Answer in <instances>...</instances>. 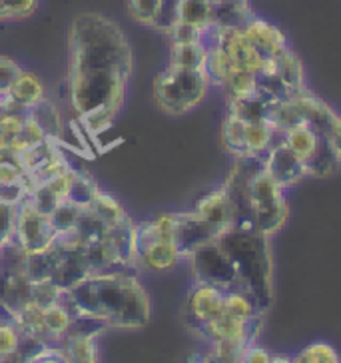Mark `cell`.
I'll list each match as a JSON object with an SVG mask.
<instances>
[{
    "label": "cell",
    "mask_w": 341,
    "mask_h": 363,
    "mask_svg": "<svg viewBox=\"0 0 341 363\" xmlns=\"http://www.w3.org/2000/svg\"><path fill=\"white\" fill-rule=\"evenodd\" d=\"M68 96L88 132L116 120L132 76V48L124 30L102 14H78L70 26Z\"/></svg>",
    "instance_id": "cell-1"
},
{
    "label": "cell",
    "mask_w": 341,
    "mask_h": 363,
    "mask_svg": "<svg viewBox=\"0 0 341 363\" xmlns=\"http://www.w3.org/2000/svg\"><path fill=\"white\" fill-rule=\"evenodd\" d=\"M60 301L74 318H92L104 328L138 330L152 315L148 291L128 269L90 274L66 289Z\"/></svg>",
    "instance_id": "cell-2"
},
{
    "label": "cell",
    "mask_w": 341,
    "mask_h": 363,
    "mask_svg": "<svg viewBox=\"0 0 341 363\" xmlns=\"http://www.w3.org/2000/svg\"><path fill=\"white\" fill-rule=\"evenodd\" d=\"M237 274V289L250 294L264 311L272 299V256L267 235L256 230L228 228L218 235Z\"/></svg>",
    "instance_id": "cell-3"
},
{
    "label": "cell",
    "mask_w": 341,
    "mask_h": 363,
    "mask_svg": "<svg viewBox=\"0 0 341 363\" xmlns=\"http://www.w3.org/2000/svg\"><path fill=\"white\" fill-rule=\"evenodd\" d=\"M210 86V76L203 68H180L168 65L154 82V98L166 114L180 116L202 102Z\"/></svg>",
    "instance_id": "cell-4"
},
{
    "label": "cell",
    "mask_w": 341,
    "mask_h": 363,
    "mask_svg": "<svg viewBox=\"0 0 341 363\" xmlns=\"http://www.w3.org/2000/svg\"><path fill=\"white\" fill-rule=\"evenodd\" d=\"M284 188H279L264 168V162L257 166L250 178V212L259 234H276L288 218V203L284 198Z\"/></svg>",
    "instance_id": "cell-5"
},
{
    "label": "cell",
    "mask_w": 341,
    "mask_h": 363,
    "mask_svg": "<svg viewBox=\"0 0 341 363\" xmlns=\"http://www.w3.org/2000/svg\"><path fill=\"white\" fill-rule=\"evenodd\" d=\"M190 264L196 276V281L200 284H210L216 288L230 291L237 289V274L225 250L220 246L218 238L200 246L196 252L190 254Z\"/></svg>",
    "instance_id": "cell-6"
},
{
    "label": "cell",
    "mask_w": 341,
    "mask_h": 363,
    "mask_svg": "<svg viewBox=\"0 0 341 363\" xmlns=\"http://www.w3.org/2000/svg\"><path fill=\"white\" fill-rule=\"evenodd\" d=\"M14 235L28 254H34V252L44 250V247L52 246L58 232L50 222V216L38 212L33 202L26 198L16 208V232H14Z\"/></svg>",
    "instance_id": "cell-7"
},
{
    "label": "cell",
    "mask_w": 341,
    "mask_h": 363,
    "mask_svg": "<svg viewBox=\"0 0 341 363\" xmlns=\"http://www.w3.org/2000/svg\"><path fill=\"white\" fill-rule=\"evenodd\" d=\"M225 311V291L224 289L210 286V284H200L196 281V286L188 294L186 301V318L194 331L203 328L206 323H210L216 318H220Z\"/></svg>",
    "instance_id": "cell-8"
},
{
    "label": "cell",
    "mask_w": 341,
    "mask_h": 363,
    "mask_svg": "<svg viewBox=\"0 0 341 363\" xmlns=\"http://www.w3.org/2000/svg\"><path fill=\"white\" fill-rule=\"evenodd\" d=\"M218 235L220 232L213 230L203 218H200L196 210L174 214V244L180 250L184 259H188L192 252L216 240Z\"/></svg>",
    "instance_id": "cell-9"
},
{
    "label": "cell",
    "mask_w": 341,
    "mask_h": 363,
    "mask_svg": "<svg viewBox=\"0 0 341 363\" xmlns=\"http://www.w3.org/2000/svg\"><path fill=\"white\" fill-rule=\"evenodd\" d=\"M264 168L272 176V180L276 182L279 188H289L296 182H299L303 176H308L306 164L299 160L298 156L281 142L277 140L272 148L267 150L264 156Z\"/></svg>",
    "instance_id": "cell-10"
},
{
    "label": "cell",
    "mask_w": 341,
    "mask_h": 363,
    "mask_svg": "<svg viewBox=\"0 0 341 363\" xmlns=\"http://www.w3.org/2000/svg\"><path fill=\"white\" fill-rule=\"evenodd\" d=\"M90 274H94V272H92V266H90V259L86 256V247L60 250V256H58V262H56V267H54L52 281L58 288H62L66 291V289L74 288L78 281L88 278Z\"/></svg>",
    "instance_id": "cell-11"
},
{
    "label": "cell",
    "mask_w": 341,
    "mask_h": 363,
    "mask_svg": "<svg viewBox=\"0 0 341 363\" xmlns=\"http://www.w3.org/2000/svg\"><path fill=\"white\" fill-rule=\"evenodd\" d=\"M242 33L262 58H276L288 48L286 36L274 24L259 18H250L242 26Z\"/></svg>",
    "instance_id": "cell-12"
},
{
    "label": "cell",
    "mask_w": 341,
    "mask_h": 363,
    "mask_svg": "<svg viewBox=\"0 0 341 363\" xmlns=\"http://www.w3.org/2000/svg\"><path fill=\"white\" fill-rule=\"evenodd\" d=\"M194 210L220 234L234 225V208H232L225 186H220V188L202 196Z\"/></svg>",
    "instance_id": "cell-13"
},
{
    "label": "cell",
    "mask_w": 341,
    "mask_h": 363,
    "mask_svg": "<svg viewBox=\"0 0 341 363\" xmlns=\"http://www.w3.org/2000/svg\"><path fill=\"white\" fill-rule=\"evenodd\" d=\"M98 333L96 331H70L60 343L65 350L66 362L94 363L98 362Z\"/></svg>",
    "instance_id": "cell-14"
},
{
    "label": "cell",
    "mask_w": 341,
    "mask_h": 363,
    "mask_svg": "<svg viewBox=\"0 0 341 363\" xmlns=\"http://www.w3.org/2000/svg\"><path fill=\"white\" fill-rule=\"evenodd\" d=\"M9 96L14 100L16 104H21L24 108H30L36 102H40L43 98H46V88H44L43 80L33 72L24 70L12 82L11 90H9Z\"/></svg>",
    "instance_id": "cell-15"
},
{
    "label": "cell",
    "mask_w": 341,
    "mask_h": 363,
    "mask_svg": "<svg viewBox=\"0 0 341 363\" xmlns=\"http://www.w3.org/2000/svg\"><path fill=\"white\" fill-rule=\"evenodd\" d=\"M72 325H74V315L68 311L62 301H56L52 306L44 308V328H46L48 343L60 345L70 333Z\"/></svg>",
    "instance_id": "cell-16"
},
{
    "label": "cell",
    "mask_w": 341,
    "mask_h": 363,
    "mask_svg": "<svg viewBox=\"0 0 341 363\" xmlns=\"http://www.w3.org/2000/svg\"><path fill=\"white\" fill-rule=\"evenodd\" d=\"M26 114L33 118L34 122H36V124L46 132V136H48V138H52V140L60 138V134H62V130H65L62 116H60L58 108L54 106L48 98H43L40 102L33 104V106L28 108V112H26Z\"/></svg>",
    "instance_id": "cell-17"
},
{
    "label": "cell",
    "mask_w": 341,
    "mask_h": 363,
    "mask_svg": "<svg viewBox=\"0 0 341 363\" xmlns=\"http://www.w3.org/2000/svg\"><path fill=\"white\" fill-rule=\"evenodd\" d=\"M208 56V44L200 43H172L170 65L180 68H203Z\"/></svg>",
    "instance_id": "cell-18"
},
{
    "label": "cell",
    "mask_w": 341,
    "mask_h": 363,
    "mask_svg": "<svg viewBox=\"0 0 341 363\" xmlns=\"http://www.w3.org/2000/svg\"><path fill=\"white\" fill-rule=\"evenodd\" d=\"M58 256H60V250L54 246V244L52 246L44 247V250H40V252L28 254V264H26V269H28V278H30V281L52 279L54 267H56Z\"/></svg>",
    "instance_id": "cell-19"
},
{
    "label": "cell",
    "mask_w": 341,
    "mask_h": 363,
    "mask_svg": "<svg viewBox=\"0 0 341 363\" xmlns=\"http://www.w3.org/2000/svg\"><path fill=\"white\" fill-rule=\"evenodd\" d=\"M245 126H247V122L228 112L224 126H222V140H224V146L228 148V152H232L235 158H247V152H245Z\"/></svg>",
    "instance_id": "cell-20"
},
{
    "label": "cell",
    "mask_w": 341,
    "mask_h": 363,
    "mask_svg": "<svg viewBox=\"0 0 341 363\" xmlns=\"http://www.w3.org/2000/svg\"><path fill=\"white\" fill-rule=\"evenodd\" d=\"M88 208H90L108 228H110V225L120 224V222H124V220H128V214L124 212V208L120 206V202H118L116 198H112L110 194L102 192L100 188H98L96 196H94V200H92V203H90Z\"/></svg>",
    "instance_id": "cell-21"
},
{
    "label": "cell",
    "mask_w": 341,
    "mask_h": 363,
    "mask_svg": "<svg viewBox=\"0 0 341 363\" xmlns=\"http://www.w3.org/2000/svg\"><path fill=\"white\" fill-rule=\"evenodd\" d=\"M212 0H180L178 21L200 26V28H208L212 26Z\"/></svg>",
    "instance_id": "cell-22"
},
{
    "label": "cell",
    "mask_w": 341,
    "mask_h": 363,
    "mask_svg": "<svg viewBox=\"0 0 341 363\" xmlns=\"http://www.w3.org/2000/svg\"><path fill=\"white\" fill-rule=\"evenodd\" d=\"M96 192V180L88 172L74 170V174H72V184H70V192H68V200L78 203L80 208H88L92 203V200H94Z\"/></svg>",
    "instance_id": "cell-23"
},
{
    "label": "cell",
    "mask_w": 341,
    "mask_h": 363,
    "mask_svg": "<svg viewBox=\"0 0 341 363\" xmlns=\"http://www.w3.org/2000/svg\"><path fill=\"white\" fill-rule=\"evenodd\" d=\"M225 92H228V100L230 98H245L252 96L257 92V80L254 72H247V70H240V68H234L228 80L224 82Z\"/></svg>",
    "instance_id": "cell-24"
},
{
    "label": "cell",
    "mask_w": 341,
    "mask_h": 363,
    "mask_svg": "<svg viewBox=\"0 0 341 363\" xmlns=\"http://www.w3.org/2000/svg\"><path fill=\"white\" fill-rule=\"evenodd\" d=\"M82 210L84 208H80L78 203L70 202V200H65V202L58 203V208L50 214V222L56 228V232L60 234V232L74 230L80 216H82Z\"/></svg>",
    "instance_id": "cell-25"
},
{
    "label": "cell",
    "mask_w": 341,
    "mask_h": 363,
    "mask_svg": "<svg viewBox=\"0 0 341 363\" xmlns=\"http://www.w3.org/2000/svg\"><path fill=\"white\" fill-rule=\"evenodd\" d=\"M160 6L162 0H128L126 2L130 18L138 24H144V26H152V28H154L156 18H158Z\"/></svg>",
    "instance_id": "cell-26"
},
{
    "label": "cell",
    "mask_w": 341,
    "mask_h": 363,
    "mask_svg": "<svg viewBox=\"0 0 341 363\" xmlns=\"http://www.w3.org/2000/svg\"><path fill=\"white\" fill-rule=\"evenodd\" d=\"M65 289L58 288L52 279H43V281H33L30 286V301H34L40 308H48L56 301H60Z\"/></svg>",
    "instance_id": "cell-27"
},
{
    "label": "cell",
    "mask_w": 341,
    "mask_h": 363,
    "mask_svg": "<svg viewBox=\"0 0 341 363\" xmlns=\"http://www.w3.org/2000/svg\"><path fill=\"white\" fill-rule=\"evenodd\" d=\"M38 0H0V21H22L33 16Z\"/></svg>",
    "instance_id": "cell-28"
},
{
    "label": "cell",
    "mask_w": 341,
    "mask_h": 363,
    "mask_svg": "<svg viewBox=\"0 0 341 363\" xmlns=\"http://www.w3.org/2000/svg\"><path fill=\"white\" fill-rule=\"evenodd\" d=\"M294 362L299 363H337L340 355L337 352L330 347L328 343H313L306 347L303 352L294 357Z\"/></svg>",
    "instance_id": "cell-29"
},
{
    "label": "cell",
    "mask_w": 341,
    "mask_h": 363,
    "mask_svg": "<svg viewBox=\"0 0 341 363\" xmlns=\"http://www.w3.org/2000/svg\"><path fill=\"white\" fill-rule=\"evenodd\" d=\"M203 30L206 28H200V26H194V24H188V22L178 21L172 24V28L166 34L170 36L172 43H200L203 38Z\"/></svg>",
    "instance_id": "cell-30"
},
{
    "label": "cell",
    "mask_w": 341,
    "mask_h": 363,
    "mask_svg": "<svg viewBox=\"0 0 341 363\" xmlns=\"http://www.w3.org/2000/svg\"><path fill=\"white\" fill-rule=\"evenodd\" d=\"M16 208L18 206L0 202V246L6 244L16 232Z\"/></svg>",
    "instance_id": "cell-31"
},
{
    "label": "cell",
    "mask_w": 341,
    "mask_h": 363,
    "mask_svg": "<svg viewBox=\"0 0 341 363\" xmlns=\"http://www.w3.org/2000/svg\"><path fill=\"white\" fill-rule=\"evenodd\" d=\"M22 68L16 60L9 56H0V96H9L14 78L21 74Z\"/></svg>",
    "instance_id": "cell-32"
},
{
    "label": "cell",
    "mask_w": 341,
    "mask_h": 363,
    "mask_svg": "<svg viewBox=\"0 0 341 363\" xmlns=\"http://www.w3.org/2000/svg\"><path fill=\"white\" fill-rule=\"evenodd\" d=\"M178 6H180V0H162L160 12H158L156 22H154V28L164 34L168 33L172 24L178 22Z\"/></svg>",
    "instance_id": "cell-33"
},
{
    "label": "cell",
    "mask_w": 341,
    "mask_h": 363,
    "mask_svg": "<svg viewBox=\"0 0 341 363\" xmlns=\"http://www.w3.org/2000/svg\"><path fill=\"white\" fill-rule=\"evenodd\" d=\"M330 146L331 150H333V154H335L337 162L341 164V116L335 118V124H333V128H331Z\"/></svg>",
    "instance_id": "cell-34"
},
{
    "label": "cell",
    "mask_w": 341,
    "mask_h": 363,
    "mask_svg": "<svg viewBox=\"0 0 341 363\" xmlns=\"http://www.w3.org/2000/svg\"><path fill=\"white\" fill-rule=\"evenodd\" d=\"M274 357H269V353L264 352V350H257L256 345H250L247 350L244 352V355H242V362H272Z\"/></svg>",
    "instance_id": "cell-35"
},
{
    "label": "cell",
    "mask_w": 341,
    "mask_h": 363,
    "mask_svg": "<svg viewBox=\"0 0 341 363\" xmlns=\"http://www.w3.org/2000/svg\"><path fill=\"white\" fill-rule=\"evenodd\" d=\"M212 2H218V0H212Z\"/></svg>",
    "instance_id": "cell-36"
}]
</instances>
